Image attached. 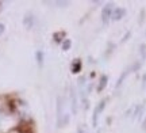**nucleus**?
<instances>
[{"label":"nucleus","instance_id":"1","mask_svg":"<svg viewBox=\"0 0 146 133\" xmlns=\"http://www.w3.org/2000/svg\"><path fill=\"white\" fill-rule=\"evenodd\" d=\"M104 107H106V101L99 102V105L95 107L94 117H92V124H94V126H98V122H99V116H100V113L104 110Z\"/></svg>","mask_w":146,"mask_h":133},{"label":"nucleus","instance_id":"2","mask_svg":"<svg viewBox=\"0 0 146 133\" xmlns=\"http://www.w3.org/2000/svg\"><path fill=\"white\" fill-rule=\"evenodd\" d=\"M112 11H114V5H112V4H107L104 8H103L102 16H103V22H104V25H106V23H108V21L111 19Z\"/></svg>","mask_w":146,"mask_h":133},{"label":"nucleus","instance_id":"3","mask_svg":"<svg viewBox=\"0 0 146 133\" xmlns=\"http://www.w3.org/2000/svg\"><path fill=\"white\" fill-rule=\"evenodd\" d=\"M126 15V10L122 8V7H118V8H114L112 11V15H111V19L112 21H120L123 16Z\"/></svg>","mask_w":146,"mask_h":133},{"label":"nucleus","instance_id":"4","mask_svg":"<svg viewBox=\"0 0 146 133\" xmlns=\"http://www.w3.org/2000/svg\"><path fill=\"white\" fill-rule=\"evenodd\" d=\"M80 69H81V63H80V60H76L74 64L72 65V72L77 74V72H80Z\"/></svg>","mask_w":146,"mask_h":133},{"label":"nucleus","instance_id":"5","mask_svg":"<svg viewBox=\"0 0 146 133\" xmlns=\"http://www.w3.org/2000/svg\"><path fill=\"white\" fill-rule=\"evenodd\" d=\"M72 106H73V113L76 114L77 112V101H76V92L72 90Z\"/></svg>","mask_w":146,"mask_h":133},{"label":"nucleus","instance_id":"6","mask_svg":"<svg viewBox=\"0 0 146 133\" xmlns=\"http://www.w3.org/2000/svg\"><path fill=\"white\" fill-rule=\"evenodd\" d=\"M107 84V76H102V79H100V84L98 87V91H102L103 90V87H106Z\"/></svg>","mask_w":146,"mask_h":133},{"label":"nucleus","instance_id":"7","mask_svg":"<svg viewBox=\"0 0 146 133\" xmlns=\"http://www.w3.org/2000/svg\"><path fill=\"white\" fill-rule=\"evenodd\" d=\"M70 45H72V42H70L69 39H65L62 43V50H68V49L70 48Z\"/></svg>","mask_w":146,"mask_h":133},{"label":"nucleus","instance_id":"8","mask_svg":"<svg viewBox=\"0 0 146 133\" xmlns=\"http://www.w3.org/2000/svg\"><path fill=\"white\" fill-rule=\"evenodd\" d=\"M3 31H4V25H1V23H0V34H1Z\"/></svg>","mask_w":146,"mask_h":133}]
</instances>
